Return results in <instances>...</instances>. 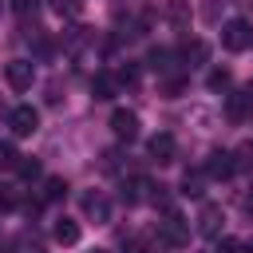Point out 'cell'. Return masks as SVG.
Here are the masks:
<instances>
[{
  "label": "cell",
  "instance_id": "obj_1",
  "mask_svg": "<svg viewBox=\"0 0 253 253\" xmlns=\"http://www.w3.org/2000/svg\"><path fill=\"white\" fill-rule=\"evenodd\" d=\"M221 47H225V51H249V47H253V28H249V20H225V24H221Z\"/></svg>",
  "mask_w": 253,
  "mask_h": 253
},
{
  "label": "cell",
  "instance_id": "obj_2",
  "mask_svg": "<svg viewBox=\"0 0 253 253\" xmlns=\"http://www.w3.org/2000/svg\"><path fill=\"white\" fill-rule=\"evenodd\" d=\"M158 241H166V245H174V249H182V245L190 241V221H186L182 213H174V210H166V217L158 221Z\"/></svg>",
  "mask_w": 253,
  "mask_h": 253
},
{
  "label": "cell",
  "instance_id": "obj_3",
  "mask_svg": "<svg viewBox=\"0 0 253 253\" xmlns=\"http://www.w3.org/2000/svg\"><path fill=\"white\" fill-rule=\"evenodd\" d=\"M225 115H229V123H249L253 119V87L233 91L229 103H225Z\"/></svg>",
  "mask_w": 253,
  "mask_h": 253
},
{
  "label": "cell",
  "instance_id": "obj_4",
  "mask_svg": "<svg viewBox=\"0 0 253 253\" xmlns=\"http://www.w3.org/2000/svg\"><path fill=\"white\" fill-rule=\"evenodd\" d=\"M4 79H8V87H12V91H28V87H32V79H36L32 59H12V63L4 67Z\"/></svg>",
  "mask_w": 253,
  "mask_h": 253
},
{
  "label": "cell",
  "instance_id": "obj_5",
  "mask_svg": "<svg viewBox=\"0 0 253 253\" xmlns=\"http://www.w3.org/2000/svg\"><path fill=\"white\" fill-rule=\"evenodd\" d=\"M8 126H12L16 134H36V126H40V111L28 107V103H20V107L8 111Z\"/></svg>",
  "mask_w": 253,
  "mask_h": 253
},
{
  "label": "cell",
  "instance_id": "obj_6",
  "mask_svg": "<svg viewBox=\"0 0 253 253\" xmlns=\"http://www.w3.org/2000/svg\"><path fill=\"white\" fill-rule=\"evenodd\" d=\"M79 206H83V213H87L91 221H111V202H107L103 190H87V194L79 198Z\"/></svg>",
  "mask_w": 253,
  "mask_h": 253
},
{
  "label": "cell",
  "instance_id": "obj_7",
  "mask_svg": "<svg viewBox=\"0 0 253 253\" xmlns=\"http://www.w3.org/2000/svg\"><path fill=\"white\" fill-rule=\"evenodd\" d=\"M158 186L150 182V178H130L126 182V190H123V202L126 206H138V202H158V194H154Z\"/></svg>",
  "mask_w": 253,
  "mask_h": 253
},
{
  "label": "cell",
  "instance_id": "obj_8",
  "mask_svg": "<svg viewBox=\"0 0 253 253\" xmlns=\"http://www.w3.org/2000/svg\"><path fill=\"white\" fill-rule=\"evenodd\" d=\"M221 221H225V213H221V206H213V202H206V206L198 210V233H206V237H217V233H221Z\"/></svg>",
  "mask_w": 253,
  "mask_h": 253
},
{
  "label": "cell",
  "instance_id": "obj_9",
  "mask_svg": "<svg viewBox=\"0 0 253 253\" xmlns=\"http://www.w3.org/2000/svg\"><path fill=\"white\" fill-rule=\"evenodd\" d=\"M111 130H115L119 138H126V142H130V138H138V115H134V111H126V107H119V111L111 115Z\"/></svg>",
  "mask_w": 253,
  "mask_h": 253
},
{
  "label": "cell",
  "instance_id": "obj_10",
  "mask_svg": "<svg viewBox=\"0 0 253 253\" xmlns=\"http://www.w3.org/2000/svg\"><path fill=\"white\" fill-rule=\"evenodd\" d=\"M146 150H150V158L154 162H174V154H178V142H174V134H154L150 142H146Z\"/></svg>",
  "mask_w": 253,
  "mask_h": 253
},
{
  "label": "cell",
  "instance_id": "obj_11",
  "mask_svg": "<svg viewBox=\"0 0 253 253\" xmlns=\"http://www.w3.org/2000/svg\"><path fill=\"white\" fill-rule=\"evenodd\" d=\"M237 166H233V150H213L206 158V178H229Z\"/></svg>",
  "mask_w": 253,
  "mask_h": 253
},
{
  "label": "cell",
  "instance_id": "obj_12",
  "mask_svg": "<svg viewBox=\"0 0 253 253\" xmlns=\"http://www.w3.org/2000/svg\"><path fill=\"white\" fill-rule=\"evenodd\" d=\"M178 59H186L190 67H202V63L210 59V47H206L202 40H186V43H182V51H178Z\"/></svg>",
  "mask_w": 253,
  "mask_h": 253
},
{
  "label": "cell",
  "instance_id": "obj_13",
  "mask_svg": "<svg viewBox=\"0 0 253 253\" xmlns=\"http://www.w3.org/2000/svg\"><path fill=\"white\" fill-rule=\"evenodd\" d=\"M91 95H95V99H115V95H119V79H115L111 71H99V75L91 79Z\"/></svg>",
  "mask_w": 253,
  "mask_h": 253
},
{
  "label": "cell",
  "instance_id": "obj_14",
  "mask_svg": "<svg viewBox=\"0 0 253 253\" xmlns=\"http://www.w3.org/2000/svg\"><path fill=\"white\" fill-rule=\"evenodd\" d=\"M55 241H59V245H75V241H79V225H75L71 217H59V221H55Z\"/></svg>",
  "mask_w": 253,
  "mask_h": 253
},
{
  "label": "cell",
  "instance_id": "obj_15",
  "mask_svg": "<svg viewBox=\"0 0 253 253\" xmlns=\"http://www.w3.org/2000/svg\"><path fill=\"white\" fill-rule=\"evenodd\" d=\"M67 194V182L63 178H43V190H40V202H59Z\"/></svg>",
  "mask_w": 253,
  "mask_h": 253
},
{
  "label": "cell",
  "instance_id": "obj_16",
  "mask_svg": "<svg viewBox=\"0 0 253 253\" xmlns=\"http://www.w3.org/2000/svg\"><path fill=\"white\" fill-rule=\"evenodd\" d=\"M166 20L170 24H186L190 20V0H166Z\"/></svg>",
  "mask_w": 253,
  "mask_h": 253
},
{
  "label": "cell",
  "instance_id": "obj_17",
  "mask_svg": "<svg viewBox=\"0 0 253 253\" xmlns=\"http://www.w3.org/2000/svg\"><path fill=\"white\" fill-rule=\"evenodd\" d=\"M170 59H174V51H166V47H154V51L146 55V63H150L154 71H170Z\"/></svg>",
  "mask_w": 253,
  "mask_h": 253
},
{
  "label": "cell",
  "instance_id": "obj_18",
  "mask_svg": "<svg viewBox=\"0 0 253 253\" xmlns=\"http://www.w3.org/2000/svg\"><path fill=\"white\" fill-rule=\"evenodd\" d=\"M206 83H210V91H225V87L233 83V75H229L225 67H217V71H210V79H206Z\"/></svg>",
  "mask_w": 253,
  "mask_h": 253
},
{
  "label": "cell",
  "instance_id": "obj_19",
  "mask_svg": "<svg viewBox=\"0 0 253 253\" xmlns=\"http://www.w3.org/2000/svg\"><path fill=\"white\" fill-rule=\"evenodd\" d=\"M16 174H20V178H28V182H32V178H40V162L20 154V162H16Z\"/></svg>",
  "mask_w": 253,
  "mask_h": 253
},
{
  "label": "cell",
  "instance_id": "obj_20",
  "mask_svg": "<svg viewBox=\"0 0 253 253\" xmlns=\"http://www.w3.org/2000/svg\"><path fill=\"white\" fill-rule=\"evenodd\" d=\"M16 162H20V154H16V146H8V142H0V170H16Z\"/></svg>",
  "mask_w": 253,
  "mask_h": 253
},
{
  "label": "cell",
  "instance_id": "obj_21",
  "mask_svg": "<svg viewBox=\"0 0 253 253\" xmlns=\"http://www.w3.org/2000/svg\"><path fill=\"white\" fill-rule=\"evenodd\" d=\"M182 194L198 198V194H202V174H186V178H182Z\"/></svg>",
  "mask_w": 253,
  "mask_h": 253
},
{
  "label": "cell",
  "instance_id": "obj_22",
  "mask_svg": "<svg viewBox=\"0 0 253 253\" xmlns=\"http://www.w3.org/2000/svg\"><path fill=\"white\" fill-rule=\"evenodd\" d=\"M217 16H221V0H206L202 4V20L206 24H217Z\"/></svg>",
  "mask_w": 253,
  "mask_h": 253
},
{
  "label": "cell",
  "instance_id": "obj_23",
  "mask_svg": "<svg viewBox=\"0 0 253 253\" xmlns=\"http://www.w3.org/2000/svg\"><path fill=\"white\" fill-rule=\"evenodd\" d=\"M146 249H150V237H142V233H134L126 241V253H146Z\"/></svg>",
  "mask_w": 253,
  "mask_h": 253
},
{
  "label": "cell",
  "instance_id": "obj_24",
  "mask_svg": "<svg viewBox=\"0 0 253 253\" xmlns=\"http://www.w3.org/2000/svg\"><path fill=\"white\" fill-rule=\"evenodd\" d=\"M213 253H241V241H233V237H221V241L213 245Z\"/></svg>",
  "mask_w": 253,
  "mask_h": 253
},
{
  "label": "cell",
  "instance_id": "obj_25",
  "mask_svg": "<svg viewBox=\"0 0 253 253\" xmlns=\"http://www.w3.org/2000/svg\"><path fill=\"white\" fill-rule=\"evenodd\" d=\"M115 79H119V83H126V87H134V83H138V67H123Z\"/></svg>",
  "mask_w": 253,
  "mask_h": 253
},
{
  "label": "cell",
  "instance_id": "obj_26",
  "mask_svg": "<svg viewBox=\"0 0 253 253\" xmlns=\"http://www.w3.org/2000/svg\"><path fill=\"white\" fill-rule=\"evenodd\" d=\"M12 8H16V16H20V20H28V12L36 16V0H16Z\"/></svg>",
  "mask_w": 253,
  "mask_h": 253
},
{
  "label": "cell",
  "instance_id": "obj_27",
  "mask_svg": "<svg viewBox=\"0 0 253 253\" xmlns=\"http://www.w3.org/2000/svg\"><path fill=\"white\" fill-rule=\"evenodd\" d=\"M162 91H166V95H178V91H182V79H162Z\"/></svg>",
  "mask_w": 253,
  "mask_h": 253
},
{
  "label": "cell",
  "instance_id": "obj_28",
  "mask_svg": "<svg viewBox=\"0 0 253 253\" xmlns=\"http://www.w3.org/2000/svg\"><path fill=\"white\" fill-rule=\"evenodd\" d=\"M241 253H253V237H249V241H241Z\"/></svg>",
  "mask_w": 253,
  "mask_h": 253
},
{
  "label": "cell",
  "instance_id": "obj_29",
  "mask_svg": "<svg viewBox=\"0 0 253 253\" xmlns=\"http://www.w3.org/2000/svg\"><path fill=\"white\" fill-rule=\"evenodd\" d=\"M95 253H107V249H95Z\"/></svg>",
  "mask_w": 253,
  "mask_h": 253
}]
</instances>
